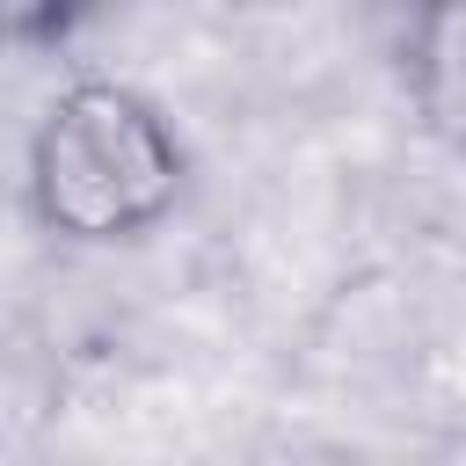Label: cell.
I'll return each mask as SVG.
<instances>
[{"label": "cell", "instance_id": "obj_1", "mask_svg": "<svg viewBox=\"0 0 466 466\" xmlns=\"http://www.w3.org/2000/svg\"><path fill=\"white\" fill-rule=\"evenodd\" d=\"M22 197L29 218L66 248H131L189 197V146L146 87L80 73L29 131Z\"/></svg>", "mask_w": 466, "mask_h": 466}, {"label": "cell", "instance_id": "obj_2", "mask_svg": "<svg viewBox=\"0 0 466 466\" xmlns=\"http://www.w3.org/2000/svg\"><path fill=\"white\" fill-rule=\"evenodd\" d=\"M400 87H408L415 124H422L444 153L466 160V0H444V7L408 15Z\"/></svg>", "mask_w": 466, "mask_h": 466}]
</instances>
